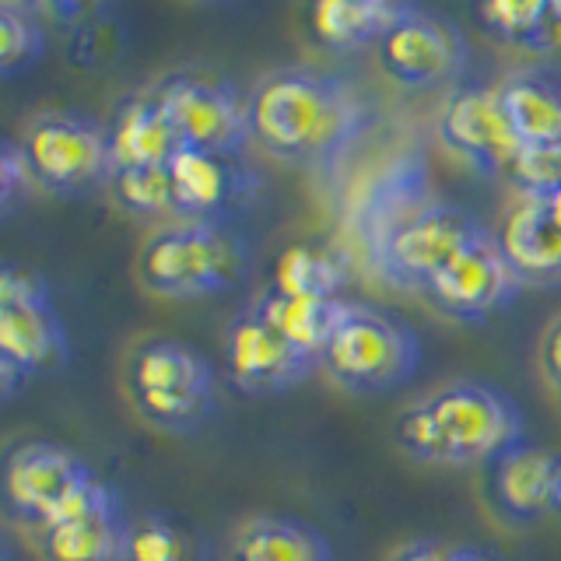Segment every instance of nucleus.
<instances>
[{
	"label": "nucleus",
	"instance_id": "f257e3e1",
	"mask_svg": "<svg viewBox=\"0 0 561 561\" xmlns=\"http://www.w3.org/2000/svg\"><path fill=\"white\" fill-rule=\"evenodd\" d=\"M368 127V105L320 67H277L250 88L253 145L295 169H333Z\"/></svg>",
	"mask_w": 561,
	"mask_h": 561
},
{
	"label": "nucleus",
	"instance_id": "f03ea898",
	"mask_svg": "<svg viewBox=\"0 0 561 561\" xmlns=\"http://www.w3.org/2000/svg\"><path fill=\"white\" fill-rule=\"evenodd\" d=\"M250 274V245L218 221H172L140 245L137 277L151 295L193 302L242 285Z\"/></svg>",
	"mask_w": 561,
	"mask_h": 561
},
{
	"label": "nucleus",
	"instance_id": "7ed1b4c3",
	"mask_svg": "<svg viewBox=\"0 0 561 561\" xmlns=\"http://www.w3.org/2000/svg\"><path fill=\"white\" fill-rule=\"evenodd\" d=\"M421 403L435 432L438 467H491L523 446L519 403L491 382L460 379L438 386Z\"/></svg>",
	"mask_w": 561,
	"mask_h": 561
},
{
	"label": "nucleus",
	"instance_id": "20e7f679",
	"mask_svg": "<svg viewBox=\"0 0 561 561\" xmlns=\"http://www.w3.org/2000/svg\"><path fill=\"white\" fill-rule=\"evenodd\" d=\"M127 390L137 414L158 432H197L215 411V368L197 347L151 337L134 347Z\"/></svg>",
	"mask_w": 561,
	"mask_h": 561
},
{
	"label": "nucleus",
	"instance_id": "39448f33",
	"mask_svg": "<svg viewBox=\"0 0 561 561\" xmlns=\"http://www.w3.org/2000/svg\"><path fill=\"white\" fill-rule=\"evenodd\" d=\"M70 341L43 274L18 263L0 271V393L14 397L22 382L64 368Z\"/></svg>",
	"mask_w": 561,
	"mask_h": 561
},
{
	"label": "nucleus",
	"instance_id": "423d86ee",
	"mask_svg": "<svg viewBox=\"0 0 561 561\" xmlns=\"http://www.w3.org/2000/svg\"><path fill=\"white\" fill-rule=\"evenodd\" d=\"M417 333L379 306L347 302V312L330 337L320 365L351 393H390L417 368Z\"/></svg>",
	"mask_w": 561,
	"mask_h": 561
},
{
	"label": "nucleus",
	"instance_id": "0eeeda50",
	"mask_svg": "<svg viewBox=\"0 0 561 561\" xmlns=\"http://www.w3.org/2000/svg\"><path fill=\"white\" fill-rule=\"evenodd\" d=\"M22 140L35 190L53 197H88L113 183L116 165L105 123L75 110H43L28 119Z\"/></svg>",
	"mask_w": 561,
	"mask_h": 561
},
{
	"label": "nucleus",
	"instance_id": "6e6552de",
	"mask_svg": "<svg viewBox=\"0 0 561 561\" xmlns=\"http://www.w3.org/2000/svg\"><path fill=\"white\" fill-rule=\"evenodd\" d=\"M484 232L488 228L470 210L449 201H432L425 210H417L411 221H403L386 239V245L368 267L393 288L428 291L432 280Z\"/></svg>",
	"mask_w": 561,
	"mask_h": 561
},
{
	"label": "nucleus",
	"instance_id": "1a4fd4ad",
	"mask_svg": "<svg viewBox=\"0 0 561 561\" xmlns=\"http://www.w3.org/2000/svg\"><path fill=\"white\" fill-rule=\"evenodd\" d=\"M169 119L183 148L242 154L253 145L250 130V92H239L232 81L197 70H175L158 78Z\"/></svg>",
	"mask_w": 561,
	"mask_h": 561
},
{
	"label": "nucleus",
	"instance_id": "9d476101",
	"mask_svg": "<svg viewBox=\"0 0 561 561\" xmlns=\"http://www.w3.org/2000/svg\"><path fill=\"white\" fill-rule=\"evenodd\" d=\"M376 60L382 75L411 92H432V88L456 84L467 70L470 46L467 35L453 22L428 11L397 14L390 28L376 43Z\"/></svg>",
	"mask_w": 561,
	"mask_h": 561
},
{
	"label": "nucleus",
	"instance_id": "9b49d317",
	"mask_svg": "<svg viewBox=\"0 0 561 561\" xmlns=\"http://www.w3.org/2000/svg\"><path fill=\"white\" fill-rule=\"evenodd\" d=\"M99 478L75 449L57 443H22L8 453V508L28 530H43L70 505L81 502Z\"/></svg>",
	"mask_w": 561,
	"mask_h": 561
},
{
	"label": "nucleus",
	"instance_id": "f8f14e48",
	"mask_svg": "<svg viewBox=\"0 0 561 561\" xmlns=\"http://www.w3.org/2000/svg\"><path fill=\"white\" fill-rule=\"evenodd\" d=\"M438 140L449 154L491 180H508L523 151L495 84H456L438 113Z\"/></svg>",
	"mask_w": 561,
	"mask_h": 561
},
{
	"label": "nucleus",
	"instance_id": "ddd939ff",
	"mask_svg": "<svg viewBox=\"0 0 561 561\" xmlns=\"http://www.w3.org/2000/svg\"><path fill=\"white\" fill-rule=\"evenodd\" d=\"M523 288H526V280L513 267L508 253L502 250L499 236L484 232L432 280L425 295L449 316V320L484 323L495 312L513 306Z\"/></svg>",
	"mask_w": 561,
	"mask_h": 561
},
{
	"label": "nucleus",
	"instance_id": "4468645a",
	"mask_svg": "<svg viewBox=\"0 0 561 561\" xmlns=\"http://www.w3.org/2000/svg\"><path fill=\"white\" fill-rule=\"evenodd\" d=\"M320 358L306 355L302 347H295L285 333H277L263 312L253 306L239 312L225 337V376L239 393L250 397H271L295 390L298 382H306Z\"/></svg>",
	"mask_w": 561,
	"mask_h": 561
},
{
	"label": "nucleus",
	"instance_id": "2eb2a0df",
	"mask_svg": "<svg viewBox=\"0 0 561 561\" xmlns=\"http://www.w3.org/2000/svg\"><path fill=\"white\" fill-rule=\"evenodd\" d=\"M169 175L180 221L228 225V218L242 215L260 193V175L245 165L242 154L183 148L169 162Z\"/></svg>",
	"mask_w": 561,
	"mask_h": 561
},
{
	"label": "nucleus",
	"instance_id": "dca6fc26",
	"mask_svg": "<svg viewBox=\"0 0 561 561\" xmlns=\"http://www.w3.org/2000/svg\"><path fill=\"white\" fill-rule=\"evenodd\" d=\"M435 197L428 165L421 154H397L390 158L351 204V236H355L358 250L373 263L376 253L386 245L403 221H411L417 210H425Z\"/></svg>",
	"mask_w": 561,
	"mask_h": 561
},
{
	"label": "nucleus",
	"instance_id": "f3484780",
	"mask_svg": "<svg viewBox=\"0 0 561 561\" xmlns=\"http://www.w3.org/2000/svg\"><path fill=\"white\" fill-rule=\"evenodd\" d=\"M43 561H123L127 519L110 484L95 481L92 491L35 530Z\"/></svg>",
	"mask_w": 561,
	"mask_h": 561
},
{
	"label": "nucleus",
	"instance_id": "a211bd4d",
	"mask_svg": "<svg viewBox=\"0 0 561 561\" xmlns=\"http://www.w3.org/2000/svg\"><path fill=\"white\" fill-rule=\"evenodd\" d=\"M105 134H110V151H113L116 172L169 165L172 158L183 151L158 81L137 88L130 95H123L116 102L113 116L105 119Z\"/></svg>",
	"mask_w": 561,
	"mask_h": 561
},
{
	"label": "nucleus",
	"instance_id": "6ab92c4d",
	"mask_svg": "<svg viewBox=\"0 0 561 561\" xmlns=\"http://www.w3.org/2000/svg\"><path fill=\"white\" fill-rule=\"evenodd\" d=\"M491 491L505 516L534 523L558 513L561 453L523 443L491 463Z\"/></svg>",
	"mask_w": 561,
	"mask_h": 561
},
{
	"label": "nucleus",
	"instance_id": "aec40b11",
	"mask_svg": "<svg viewBox=\"0 0 561 561\" xmlns=\"http://www.w3.org/2000/svg\"><path fill=\"white\" fill-rule=\"evenodd\" d=\"M499 242L526 285H561V221L540 197H519L513 204Z\"/></svg>",
	"mask_w": 561,
	"mask_h": 561
},
{
	"label": "nucleus",
	"instance_id": "412c9836",
	"mask_svg": "<svg viewBox=\"0 0 561 561\" xmlns=\"http://www.w3.org/2000/svg\"><path fill=\"white\" fill-rule=\"evenodd\" d=\"M502 110L523 148L561 145V78L543 67H519L495 84Z\"/></svg>",
	"mask_w": 561,
	"mask_h": 561
},
{
	"label": "nucleus",
	"instance_id": "4be33fe9",
	"mask_svg": "<svg viewBox=\"0 0 561 561\" xmlns=\"http://www.w3.org/2000/svg\"><path fill=\"white\" fill-rule=\"evenodd\" d=\"M228 561H333L330 540L291 516H253L232 534Z\"/></svg>",
	"mask_w": 561,
	"mask_h": 561
},
{
	"label": "nucleus",
	"instance_id": "5701e85b",
	"mask_svg": "<svg viewBox=\"0 0 561 561\" xmlns=\"http://www.w3.org/2000/svg\"><path fill=\"white\" fill-rule=\"evenodd\" d=\"M478 22L502 46L561 49V0H478Z\"/></svg>",
	"mask_w": 561,
	"mask_h": 561
},
{
	"label": "nucleus",
	"instance_id": "b1692460",
	"mask_svg": "<svg viewBox=\"0 0 561 561\" xmlns=\"http://www.w3.org/2000/svg\"><path fill=\"white\" fill-rule=\"evenodd\" d=\"M256 309L263 312V320L277 333H285L295 347H302L306 355L320 358L344 320L347 302L344 298H295L277 288H267L256 298Z\"/></svg>",
	"mask_w": 561,
	"mask_h": 561
},
{
	"label": "nucleus",
	"instance_id": "393cba45",
	"mask_svg": "<svg viewBox=\"0 0 561 561\" xmlns=\"http://www.w3.org/2000/svg\"><path fill=\"white\" fill-rule=\"evenodd\" d=\"M393 18L362 0H309L306 4V35L323 53H355L376 46Z\"/></svg>",
	"mask_w": 561,
	"mask_h": 561
},
{
	"label": "nucleus",
	"instance_id": "a878e982",
	"mask_svg": "<svg viewBox=\"0 0 561 561\" xmlns=\"http://www.w3.org/2000/svg\"><path fill=\"white\" fill-rule=\"evenodd\" d=\"M347 285V260L320 242H295L274 263L277 291L295 298H341Z\"/></svg>",
	"mask_w": 561,
	"mask_h": 561
},
{
	"label": "nucleus",
	"instance_id": "bb28decb",
	"mask_svg": "<svg viewBox=\"0 0 561 561\" xmlns=\"http://www.w3.org/2000/svg\"><path fill=\"white\" fill-rule=\"evenodd\" d=\"M123 561H207V543L183 519L148 513L127 523Z\"/></svg>",
	"mask_w": 561,
	"mask_h": 561
},
{
	"label": "nucleus",
	"instance_id": "cd10ccee",
	"mask_svg": "<svg viewBox=\"0 0 561 561\" xmlns=\"http://www.w3.org/2000/svg\"><path fill=\"white\" fill-rule=\"evenodd\" d=\"M113 201L127 210V215L140 221H162L172 225L180 221L175 210V193H172V175L169 165H148V169H119L113 175Z\"/></svg>",
	"mask_w": 561,
	"mask_h": 561
},
{
	"label": "nucleus",
	"instance_id": "c85d7f7f",
	"mask_svg": "<svg viewBox=\"0 0 561 561\" xmlns=\"http://www.w3.org/2000/svg\"><path fill=\"white\" fill-rule=\"evenodd\" d=\"M46 53L43 18L0 0V78H18L32 70Z\"/></svg>",
	"mask_w": 561,
	"mask_h": 561
},
{
	"label": "nucleus",
	"instance_id": "c756f323",
	"mask_svg": "<svg viewBox=\"0 0 561 561\" xmlns=\"http://www.w3.org/2000/svg\"><path fill=\"white\" fill-rule=\"evenodd\" d=\"M123 46H127V32H123V25L113 14H102L70 28L67 53L78 67H102V64H116Z\"/></svg>",
	"mask_w": 561,
	"mask_h": 561
},
{
	"label": "nucleus",
	"instance_id": "7c9ffc66",
	"mask_svg": "<svg viewBox=\"0 0 561 561\" xmlns=\"http://www.w3.org/2000/svg\"><path fill=\"white\" fill-rule=\"evenodd\" d=\"M508 186L519 190V197H548L561 190V145L543 148H523L513 172H508Z\"/></svg>",
	"mask_w": 561,
	"mask_h": 561
},
{
	"label": "nucleus",
	"instance_id": "2f4dec72",
	"mask_svg": "<svg viewBox=\"0 0 561 561\" xmlns=\"http://www.w3.org/2000/svg\"><path fill=\"white\" fill-rule=\"evenodd\" d=\"M32 190H35V180L25 162L22 140L4 137V145H0V215L11 218L14 210L28 201Z\"/></svg>",
	"mask_w": 561,
	"mask_h": 561
},
{
	"label": "nucleus",
	"instance_id": "473e14b6",
	"mask_svg": "<svg viewBox=\"0 0 561 561\" xmlns=\"http://www.w3.org/2000/svg\"><path fill=\"white\" fill-rule=\"evenodd\" d=\"M537 365H540L543 379L551 382V390L561 397V316H554V320L543 327V333H540Z\"/></svg>",
	"mask_w": 561,
	"mask_h": 561
},
{
	"label": "nucleus",
	"instance_id": "72a5a7b5",
	"mask_svg": "<svg viewBox=\"0 0 561 561\" xmlns=\"http://www.w3.org/2000/svg\"><path fill=\"white\" fill-rule=\"evenodd\" d=\"M116 0H53L49 8V18L60 25H84L92 22V18H102V14H113Z\"/></svg>",
	"mask_w": 561,
	"mask_h": 561
},
{
	"label": "nucleus",
	"instance_id": "f704fd0d",
	"mask_svg": "<svg viewBox=\"0 0 561 561\" xmlns=\"http://www.w3.org/2000/svg\"><path fill=\"white\" fill-rule=\"evenodd\" d=\"M386 561H456V551H449L443 540H411Z\"/></svg>",
	"mask_w": 561,
	"mask_h": 561
},
{
	"label": "nucleus",
	"instance_id": "c9c22d12",
	"mask_svg": "<svg viewBox=\"0 0 561 561\" xmlns=\"http://www.w3.org/2000/svg\"><path fill=\"white\" fill-rule=\"evenodd\" d=\"M362 4L376 8V11L390 14V18H397V14H408V11H414V8H417V0H362Z\"/></svg>",
	"mask_w": 561,
	"mask_h": 561
},
{
	"label": "nucleus",
	"instance_id": "e433bc0d",
	"mask_svg": "<svg viewBox=\"0 0 561 561\" xmlns=\"http://www.w3.org/2000/svg\"><path fill=\"white\" fill-rule=\"evenodd\" d=\"M456 561H495V558L484 554V551H470V548H463V551H456Z\"/></svg>",
	"mask_w": 561,
	"mask_h": 561
},
{
	"label": "nucleus",
	"instance_id": "4c0bfd02",
	"mask_svg": "<svg viewBox=\"0 0 561 561\" xmlns=\"http://www.w3.org/2000/svg\"><path fill=\"white\" fill-rule=\"evenodd\" d=\"M540 201L548 204V207H551V215L561 221V190H558V193H548V197H540Z\"/></svg>",
	"mask_w": 561,
	"mask_h": 561
},
{
	"label": "nucleus",
	"instance_id": "58836bf2",
	"mask_svg": "<svg viewBox=\"0 0 561 561\" xmlns=\"http://www.w3.org/2000/svg\"><path fill=\"white\" fill-rule=\"evenodd\" d=\"M558 513H561V491H558Z\"/></svg>",
	"mask_w": 561,
	"mask_h": 561
}]
</instances>
